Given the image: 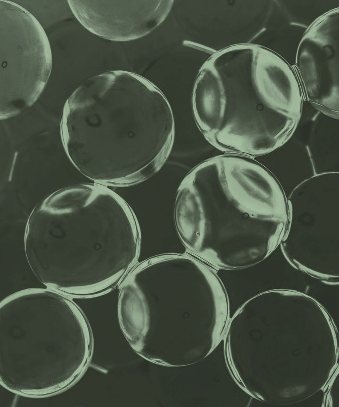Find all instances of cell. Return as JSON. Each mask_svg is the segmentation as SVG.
<instances>
[{"label":"cell","instance_id":"4","mask_svg":"<svg viewBox=\"0 0 339 407\" xmlns=\"http://www.w3.org/2000/svg\"><path fill=\"white\" fill-rule=\"evenodd\" d=\"M210 61L194 118L204 138L225 153L254 158L280 145L295 126L305 99L293 67L252 44L229 46Z\"/></svg>","mask_w":339,"mask_h":407},{"label":"cell","instance_id":"2","mask_svg":"<svg viewBox=\"0 0 339 407\" xmlns=\"http://www.w3.org/2000/svg\"><path fill=\"white\" fill-rule=\"evenodd\" d=\"M26 256L47 288L72 295L119 285L137 264L141 234L131 208L106 185L81 184L40 202L28 220Z\"/></svg>","mask_w":339,"mask_h":407},{"label":"cell","instance_id":"9","mask_svg":"<svg viewBox=\"0 0 339 407\" xmlns=\"http://www.w3.org/2000/svg\"><path fill=\"white\" fill-rule=\"evenodd\" d=\"M330 10L327 0H273L261 36V46L293 66L297 47L302 36L318 18Z\"/></svg>","mask_w":339,"mask_h":407},{"label":"cell","instance_id":"5","mask_svg":"<svg viewBox=\"0 0 339 407\" xmlns=\"http://www.w3.org/2000/svg\"><path fill=\"white\" fill-rule=\"evenodd\" d=\"M0 119L31 106L45 88L52 67L47 36L26 9L0 0Z\"/></svg>","mask_w":339,"mask_h":407},{"label":"cell","instance_id":"3","mask_svg":"<svg viewBox=\"0 0 339 407\" xmlns=\"http://www.w3.org/2000/svg\"><path fill=\"white\" fill-rule=\"evenodd\" d=\"M175 133L170 106L153 83L112 70L83 81L65 103L61 122L64 150L95 183L128 185L157 172Z\"/></svg>","mask_w":339,"mask_h":407},{"label":"cell","instance_id":"7","mask_svg":"<svg viewBox=\"0 0 339 407\" xmlns=\"http://www.w3.org/2000/svg\"><path fill=\"white\" fill-rule=\"evenodd\" d=\"M293 67L305 99L339 113V8L323 15L303 35Z\"/></svg>","mask_w":339,"mask_h":407},{"label":"cell","instance_id":"6","mask_svg":"<svg viewBox=\"0 0 339 407\" xmlns=\"http://www.w3.org/2000/svg\"><path fill=\"white\" fill-rule=\"evenodd\" d=\"M339 114L307 100L300 118L286 140L261 156L266 167L282 185L295 187L321 173L338 172Z\"/></svg>","mask_w":339,"mask_h":407},{"label":"cell","instance_id":"1","mask_svg":"<svg viewBox=\"0 0 339 407\" xmlns=\"http://www.w3.org/2000/svg\"><path fill=\"white\" fill-rule=\"evenodd\" d=\"M173 215L191 253L217 268L239 269L266 258L287 227V198L254 157L225 153L195 166L178 187Z\"/></svg>","mask_w":339,"mask_h":407},{"label":"cell","instance_id":"8","mask_svg":"<svg viewBox=\"0 0 339 407\" xmlns=\"http://www.w3.org/2000/svg\"><path fill=\"white\" fill-rule=\"evenodd\" d=\"M68 3L80 23L93 34L113 41L144 37L167 18L173 0H81Z\"/></svg>","mask_w":339,"mask_h":407}]
</instances>
